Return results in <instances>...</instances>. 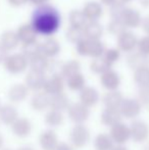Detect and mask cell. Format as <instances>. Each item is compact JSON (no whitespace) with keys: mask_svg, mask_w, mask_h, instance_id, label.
<instances>
[{"mask_svg":"<svg viewBox=\"0 0 149 150\" xmlns=\"http://www.w3.org/2000/svg\"><path fill=\"white\" fill-rule=\"evenodd\" d=\"M66 37L68 39V41L72 42V43L78 44L79 42H81L83 39H85V35H84V32L82 29H77L70 27L68 29L66 33Z\"/></svg>","mask_w":149,"mask_h":150,"instance_id":"obj_38","label":"cell"},{"mask_svg":"<svg viewBox=\"0 0 149 150\" xmlns=\"http://www.w3.org/2000/svg\"><path fill=\"white\" fill-rule=\"evenodd\" d=\"M121 117H123L119 109L105 108L101 113V122L108 127H113L114 125L121 122Z\"/></svg>","mask_w":149,"mask_h":150,"instance_id":"obj_26","label":"cell"},{"mask_svg":"<svg viewBox=\"0 0 149 150\" xmlns=\"http://www.w3.org/2000/svg\"><path fill=\"white\" fill-rule=\"evenodd\" d=\"M39 143L43 150H54L58 144L57 136L53 131H45L40 135Z\"/></svg>","mask_w":149,"mask_h":150,"instance_id":"obj_20","label":"cell"},{"mask_svg":"<svg viewBox=\"0 0 149 150\" xmlns=\"http://www.w3.org/2000/svg\"><path fill=\"white\" fill-rule=\"evenodd\" d=\"M139 2L142 4L143 6H145V7H147L149 6V0H139Z\"/></svg>","mask_w":149,"mask_h":150,"instance_id":"obj_51","label":"cell"},{"mask_svg":"<svg viewBox=\"0 0 149 150\" xmlns=\"http://www.w3.org/2000/svg\"><path fill=\"white\" fill-rule=\"evenodd\" d=\"M80 69H81V64L78 60L72 59L66 61V63L61 65V69H60V73H61L62 78H68L73 77L74 75L80 73Z\"/></svg>","mask_w":149,"mask_h":150,"instance_id":"obj_30","label":"cell"},{"mask_svg":"<svg viewBox=\"0 0 149 150\" xmlns=\"http://www.w3.org/2000/svg\"><path fill=\"white\" fill-rule=\"evenodd\" d=\"M18 119V113L12 105H3L0 108V120L5 125H12Z\"/></svg>","mask_w":149,"mask_h":150,"instance_id":"obj_27","label":"cell"},{"mask_svg":"<svg viewBox=\"0 0 149 150\" xmlns=\"http://www.w3.org/2000/svg\"><path fill=\"white\" fill-rule=\"evenodd\" d=\"M102 57L104 58L110 65H112L113 63H115L121 57V52L117 48H109V49H105Z\"/></svg>","mask_w":149,"mask_h":150,"instance_id":"obj_41","label":"cell"},{"mask_svg":"<svg viewBox=\"0 0 149 150\" xmlns=\"http://www.w3.org/2000/svg\"><path fill=\"white\" fill-rule=\"evenodd\" d=\"M18 41L16 32L13 31H5L0 36V45L3 48H5L7 51L13 50L18 45Z\"/></svg>","mask_w":149,"mask_h":150,"instance_id":"obj_24","label":"cell"},{"mask_svg":"<svg viewBox=\"0 0 149 150\" xmlns=\"http://www.w3.org/2000/svg\"><path fill=\"white\" fill-rule=\"evenodd\" d=\"M46 82V77L43 73H38V71H31L26 77V84L27 88L33 91H39L44 88Z\"/></svg>","mask_w":149,"mask_h":150,"instance_id":"obj_12","label":"cell"},{"mask_svg":"<svg viewBox=\"0 0 149 150\" xmlns=\"http://www.w3.org/2000/svg\"><path fill=\"white\" fill-rule=\"evenodd\" d=\"M31 25L37 34L50 36L58 31L61 26V16L54 6L49 4L37 6L33 11Z\"/></svg>","mask_w":149,"mask_h":150,"instance_id":"obj_1","label":"cell"},{"mask_svg":"<svg viewBox=\"0 0 149 150\" xmlns=\"http://www.w3.org/2000/svg\"><path fill=\"white\" fill-rule=\"evenodd\" d=\"M107 29L109 33H112V35H115L119 37L121 34L126 32V29L127 28H126L125 25L123 24V22L121 20H112L109 24H108Z\"/></svg>","mask_w":149,"mask_h":150,"instance_id":"obj_39","label":"cell"},{"mask_svg":"<svg viewBox=\"0 0 149 150\" xmlns=\"http://www.w3.org/2000/svg\"><path fill=\"white\" fill-rule=\"evenodd\" d=\"M54 150H74V149H73V147L71 146L70 144L61 142V143H58L57 146H56V148Z\"/></svg>","mask_w":149,"mask_h":150,"instance_id":"obj_44","label":"cell"},{"mask_svg":"<svg viewBox=\"0 0 149 150\" xmlns=\"http://www.w3.org/2000/svg\"><path fill=\"white\" fill-rule=\"evenodd\" d=\"M142 109V105L138 99L127 98L124 99L119 106V112L121 117L126 119H135L140 115Z\"/></svg>","mask_w":149,"mask_h":150,"instance_id":"obj_4","label":"cell"},{"mask_svg":"<svg viewBox=\"0 0 149 150\" xmlns=\"http://www.w3.org/2000/svg\"><path fill=\"white\" fill-rule=\"evenodd\" d=\"M16 35H18V41L22 42L23 45L34 43L37 39V32L31 24L22 25L16 31Z\"/></svg>","mask_w":149,"mask_h":150,"instance_id":"obj_13","label":"cell"},{"mask_svg":"<svg viewBox=\"0 0 149 150\" xmlns=\"http://www.w3.org/2000/svg\"><path fill=\"white\" fill-rule=\"evenodd\" d=\"M11 129L16 136L20 137V138H25L30 135L31 131H32V124L26 117H18L11 125Z\"/></svg>","mask_w":149,"mask_h":150,"instance_id":"obj_17","label":"cell"},{"mask_svg":"<svg viewBox=\"0 0 149 150\" xmlns=\"http://www.w3.org/2000/svg\"><path fill=\"white\" fill-rule=\"evenodd\" d=\"M142 27H143V30L145 32L146 34L149 36V16H146V18H144L143 20H142Z\"/></svg>","mask_w":149,"mask_h":150,"instance_id":"obj_46","label":"cell"},{"mask_svg":"<svg viewBox=\"0 0 149 150\" xmlns=\"http://www.w3.org/2000/svg\"><path fill=\"white\" fill-rule=\"evenodd\" d=\"M121 2H123L124 4H126V3H129V2H131L132 0H119Z\"/></svg>","mask_w":149,"mask_h":150,"instance_id":"obj_54","label":"cell"},{"mask_svg":"<svg viewBox=\"0 0 149 150\" xmlns=\"http://www.w3.org/2000/svg\"><path fill=\"white\" fill-rule=\"evenodd\" d=\"M49 107L51 108V110L60 111V112L66 110V109H68L70 107L68 97L64 92L60 93V94L52 95V96H50Z\"/></svg>","mask_w":149,"mask_h":150,"instance_id":"obj_22","label":"cell"},{"mask_svg":"<svg viewBox=\"0 0 149 150\" xmlns=\"http://www.w3.org/2000/svg\"><path fill=\"white\" fill-rule=\"evenodd\" d=\"M45 122L50 127H58L64 122V115L60 111L50 110L45 115Z\"/></svg>","mask_w":149,"mask_h":150,"instance_id":"obj_36","label":"cell"},{"mask_svg":"<svg viewBox=\"0 0 149 150\" xmlns=\"http://www.w3.org/2000/svg\"><path fill=\"white\" fill-rule=\"evenodd\" d=\"M139 102L142 106L149 108V86L142 87L139 90Z\"/></svg>","mask_w":149,"mask_h":150,"instance_id":"obj_43","label":"cell"},{"mask_svg":"<svg viewBox=\"0 0 149 150\" xmlns=\"http://www.w3.org/2000/svg\"><path fill=\"white\" fill-rule=\"evenodd\" d=\"M130 128V134H131V138L133 139L135 142L141 143L144 142L148 139L149 137V127L143 120H134L131 124Z\"/></svg>","mask_w":149,"mask_h":150,"instance_id":"obj_6","label":"cell"},{"mask_svg":"<svg viewBox=\"0 0 149 150\" xmlns=\"http://www.w3.org/2000/svg\"><path fill=\"white\" fill-rule=\"evenodd\" d=\"M77 51L80 55L91 56L93 58L101 57L105 51L104 44L98 39H83L77 44Z\"/></svg>","mask_w":149,"mask_h":150,"instance_id":"obj_2","label":"cell"},{"mask_svg":"<svg viewBox=\"0 0 149 150\" xmlns=\"http://www.w3.org/2000/svg\"><path fill=\"white\" fill-rule=\"evenodd\" d=\"M121 22L125 25L126 28H137L141 25L142 18L140 12L134 8L126 7L123 16H121Z\"/></svg>","mask_w":149,"mask_h":150,"instance_id":"obj_15","label":"cell"},{"mask_svg":"<svg viewBox=\"0 0 149 150\" xmlns=\"http://www.w3.org/2000/svg\"><path fill=\"white\" fill-rule=\"evenodd\" d=\"M85 38L87 39H100L103 34V27L98 21H88L83 29Z\"/></svg>","mask_w":149,"mask_h":150,"instance_id":"obj_19","label":"cell"},{"mask_svg":"<svg viewBox=\"0 0 149 150\" xmlns=\"http://www.w3.org/2000/svg\"><path fill=\"white\" fill-rule=\"evenodd\" d=\"M127 62L131 69H137L139 67H147L148 65V57L143 54H141L139 51L137 52H132L129 54V56L127 57Z\"/></svg>","mask_w":149,"mask_h":150,"instance_id":"obj_28","label":"cell"},{"mask_svg":"<svg viewBox=\"0 0 149 150\" xmlns=\"http://www.w3.org/2000/svg\"><path fill=\"white\" fill-rule=\"evenodd\" d=\"M2 145H3V137H2L1 134H0V148L2 147Z\"/></svg>","mask_w":149,"mask_h":150,"instance_id":"obj_53","label":"cell"},{"mask_svg":"<svg viewBox=\"0 0 149 150\" xmlns=\"http://www.w3.org/2000/svg\"><path fill=\"white\" fill-rule=\"evenodd\" d=\"M89 115V108L83 105L81 102L74 103L68 107V117L77 125H83V122L88 120Z\"/></svg>","mask_w":149,"mask_h":150,"instance_id":"obj_8","label":"cell"},{"mask_svg":"<svg viewBox=\"0 0 149 150\" xmlns=\"http://www.w3.org/2000/svg\"><path fill=\"white\" fill-rule=\"evenodd\" d=\"M29 65L31 67V71H38V73H43L48 69L49 65V59L43 56L42 54L34 56L33 58L29 59Z\"/></svg>","mask_w":149,"mask_h":150,"instance_id":"obj_29","label":"cell"},{"mask_svg":"<svg viewBox=\"0 0 149 150\" xmlns=\"http://www.w3.org/2000/svg\"><path fill=\"white\" fill-rule=\"evenodd\" d=\"M125 9H126L125 4L119 1V0H117L113 5L110 6V16H112V20L121 21V16H123Z\"/></svg>","mask_w":149,"mask_h":150,"instance_id":"obj_40","label":"cell"},{"mask_svg":"<svg viewBox=\"0 0 149 150\" xmlns=\"http://www.w3.org/2000/svg\"><path fill=\"white\" fill-rule=\"evenodd\" d=\"M83 13L87 21H98V18H101L103 13V9L99 2L96 1H89L84 5Z\"/></svg>","mask_w":149,"mask_h":150,"instance_id":"obj_16","label":"cell"},{"mask_svg":"<svg viewBox=\"0 0 149 150\" xmlns=\"http://www.w3.org/2000/svg\"><path fill=\"white\" fill-rule=\"evenodd\" d=\"M99 100V94L97 90L92 87H85L80 92V102L86 107H92Z\"/></svg>","mask_w":149,"mask_h":150,"instance_id":"obj_18","label":"cell"},{"mask_svg":"<svg viewBox=\"0 0 149 150\" xmlns=\"http://www.w3.org/2000/svg\"><path fill=\"white\" fill-rule=\"evenodd\" d=\"M29 89L25 84H16L8 91V98L12 102H22L27 98Z\"/></svg>","mask_w":149,"mask_h":150,"instance_id":"obj_23","label":"cell"},{"mask_svg":"<svg viewBox=\"0 0 149 150\" xmlns=\"http://www.w3.org/2000/svg\"><path fill=\"white\" fill-rule=\"evenodd\" d=\"M100 1H101L102 4H104V5H106V6H109L110 7V6L113 5L117 0H100Z\"/></svg>","mask_w":149,"mask_h":150,"instance_id":"obj_49","label":"cell"},{"mask_svg":"<svg viewBox=\"0 0 149 150\" xmlns=\"http://www.w3.org/2000/svg\"><path fill=\"white\" fill-rule=\"evenodd\" d=\"M2 150H11V149H8V148H6V149H2Z\"/></svg>","mask_w":149,"mask_h":150,"instance_id":"obj_55","label":"cell"},{"mask_svg":"<svg viewBox=\"0 0 149 150\" xmlns=\"http://www.w3.org/2000/svg\"><path fill=\"white\" fill-rule=\"evenodd\" d=\"M29 1L34 4V5L40 6V5H43V4H46V2H47L48 0H29Z\"/></svg>","mask_w":149,"mask_h":150,"instance_id":"obj_48","label":"cell"},{"mask_svg":"<svg viewBox=\"0 0 149 150\" xmlns=\"http://www.w3.org/2000/svg\"><path fill=\"white\" fill-rule=\"evenodd\" d=\"M18 150H34L32 148V147H30V146H23V147H20Z\"/></svg>","mask_w":149,"mask_h":150,"instance_id":"obj_52","label":"cell"},{"mask_svg":"<svg viewBox=\"0 0 149 150\" xmlns=\"http://www.w3.org/2000/svg\"><path fill=\"white\" fill-rule=\"evenodd\" d=\"M28 1L29 0H8L9 4H11V5H13V6H20Z\"/></svg>","mask_w":149,"mask_h":150,"instance_id":"obj_47","label":"cell"},{"mask_svg":"<svg viewBox=\"0 0 149 150\" xmlns=\"http://www.w3.org/2000/svg\"><path fill=\"white\" fill-rule=\"evenodd\" d=\"M90 69L93 73L98 74V75H102L105 71L112 69V65L107 62L103 57H97L94 58L91 61V64H90Z\"/></svg>","mask_w":149,"mask_h":150,"instance_id":"obj_33","label":"cell"},{"mask_svg":"<svg viewBox=\"0 0 149 150\" xmlns=\"http://www.w3.org/2000/svg\"><path fill=\"white\" fill-rule=\"evenodd\" d=\"M138 39L132 32L126 31L117 37V45L121 50L125 52H132L137 47Z\"/></svg>","mask_w":149,"mask_h":150,"instance_id":"obj_11","label":"cell"},{"mask_svg":"<svg viewBox=\"0 0 149 150\" xmlns=\"http://www.w3.org/2000/svg\"><path fill=\"white\" fill-rule=\"evenodd\" d=\"M68 87L73 91H81L86 87V79L81 73L66 79Z\"/></svg>","mask_w":149,"mask_h":150,"instance_id":"obj_35","label":"cell"},{"mask_svg":"<svg viewBox=\"0 0 149 150\" xmlns=\"http://www.w3.org/2000/svg\"><path fill=\"white\" fill-rule=\"evenodd\" d=\"M109 136L113 143H117V145H124L131 138L130 128L126 124H123L121 122L112 127Z\"/></svg>","mask_w":149,"mask_h":150,"instance_id":"obj_7","label":"cell"},{"mask_svg":"<svg viewBox=\"0 0 149 150\" xmlns=\"http://www.w3.org/2000/svg\"><path fill=\"white\" fill-rule=\"evenodd\" d=\"M40 46V54L45 56L46 58H53L59 53L60 44L58 41L53 38H48L45 41L39 44Z\"/></svg>","mask_w":149,"mask_h":150,"instance_id":"obj_10","label":"cell"},{"mask_svg":"<svg viewBox=\"0 0 149 150\" xmlns=\"http://www.w3.org/2000/svg\"><path fill=\"white\" fill-rule=\"evenodd\" d=\"M138 51L141 54L145 56H149V36H145V37H142L140 40H138L137 43Z\"/></svg>","mask_w":149,"mask_h":150,"instance_id":"obj_42","label":"cell"},{"mask_svg":"<svg viewBox=\"0 0 149 150\" xmlns=\"http://www.w3.org/2000/svg\"><path fill=\"white\" fill-rule=\"evenodd\" d=\"M68 21H70L71 27L77 29H82L83 30L85 25L87 24V18H85L83 11L82 10L74 9L70 12V16H68Z\"/></svg>","mask_w":149,"mask_h":150,"instance_id":"obj_31","label":"cell"},{"mask_svg":"<svg viewBox=\"0 0 149 150\" xmlns=\"http://www.w3.org/2000/svg\"><path fill=\"white\" fill-rule=\"evenodd\" d=\"M134 80L140 88L149 86V67H142L135 69Z\"/></svg>","mask_w":149,"mask_h":150,"instance_id":"obj_32","label":"cell"},{"mask_svg":"<svg viewBox=\"0 0 149 150\" xmlns=\"http://www.w3.org/2000/svg\"><path fill=\"white\" fill-rule=\"evenodd\" d=\"M90 140V132L84 125H76L71 132V141L76 148L86 146Z\"/></svg>","mask_w":149,"mask_h":150,"instance_id":"obj_5","label":"cell"},{"mask_svg":"<svg viewBox=\"0 0 149 150\" xmlns=\"http://www.w3.org/2000/svg\"><path fill=\"white\" fill-rule=\"evenodd\" d=\"M50 96L45 92H38L31 99V106L37 111L45 110L49 107Z\"/></svg>","mask_w":149,"mask_h":150,"instance_id":"obj_25","label":"cell"},{"mask_svg":"<svg viewBox=\"0 0 149 150\" xmlns=\"http://www.w3.org/2000/svg\"><path fill=\"white\" fill-rule=\"evenodd\" d=\"M94 146L96 150H110L113 147V141L109 134H99L95 138Z\"/></svg>","mask_w":149,"mask_h":150,"instance_id":"obj_34","label":"cell"},{"mask_svg":"<svg viewBox=\"0 0 149 150\" xmlns=\"http://www.w3.org/2000/svg\"><path fill=\"white\" fill-rule=\"evenodd\" d=\"M7 50L5 49V48H3L1 45H0V63L1 62H4L5 59L7 58L8 56V53H7Z\"/></svg>","mask_w":149,"mask_h":150,"instance_id":"obj_45","label":"cell"},{"mask_svg":"<svg viewBox=\"0 0 149 150\" xmlns=\"http://www.w3.org/2000/svg\"><path fill=\"white\" fill-rule=\"evenodd\" d=\"M101 85L108 91H115L117 90L119 84H121V78L117 71L109 69L101 75L100 78Z\"/></svg>","mask_w":149,"mask_h":150,"instance_id":"obj_14","label":"cell"},{"mask_svg":"<svg viewBox=\"0 0 149 150\" xmlns=\"http://www.w3.org/2000/svg\"><path fill=\"white\" fill-rule=\"evenodd\" d=\"M22 54L27 58V59H31L34 56L39 55L40 54V46L37 42L30 44H25L23 45L22 48Z\"/></svg>","mask_w":149,"mask_h":150,"instance_id":"obj_37","label":"cell"},{"mask_svg":"<svg viewBox=\"0 0 149 150\" xmlns=\"http://www.w3.org/2000/svg\"><path fill=\"white\" fill-rule=\"evenodd\" d=\"M4 67L10 74H20L29 65V61L22 53H13L8 55L4 61Z\"/></svg>","mask_w":149,"mask_h":150,"instance_id":"obj_3","label":"cell"},{"mask_svg":"<svg viewBox=\"0 0 149 150\" xmlns=\"http://www.w3.org/2000/svg\"><path fill=\"white\" fill-rule=\"evenodd\" d=\"M110 150H128V148L124 145H113V147Z\"/></svg>","mask_w":149,"mask_h":150,"instance_id":"obj_50","label":"cell"},{"mask_svg":"<svg viewBox=\"0 0 149 150\" xmlns=\"http://www.w3.org/2000/svg\"><path fill=\"white\" fill-rule=\"evenodd\" d=\"M103 103L105 105V108L112 109H119L121 102L124 100V97L121 92L117 90L115 91H108L103 96Z\"/></svg>","mask_w":149,"mask_h":150,"instance_id":"obj_21","label":"cell"},{"mask_svg":"<svg viewBox=\"0 0 149 150\" xmlns=\"http://www.w3.org/2000/svg\"><path fill=\"white\" fill-rule=\"evenodd\" d=\"M0 108H1V106H0Z\"/></svg>","mask_w":149,"mask_h":150,"instance_id":"obj_56","label":"cell"},{"mask_svg":"<svg viewBox=\"0 0 149 150\" xmlns=\"http://www.w3.org/2000/svg\"><path fill=\"white\" fill-rule=\"evenodd\" d=\"M64 78L60 74H53L50 78L46 79L45 85H44V92L47 93L49 96L56 94H60L64 92Z\"/></svg>","mask_w":149,"mask_h":150,"instance_id":"obj_9","label":"cell"}]
</instances>
